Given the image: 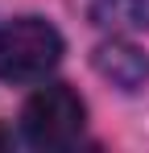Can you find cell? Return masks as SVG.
I'll list each match as a JSON object with an SVG mask.
<instances>
[{
  "instance_id": "cell-1",
  "label": "cell",
  "mask_w": 149,
  "mask_h": 153,
  "mask_svg": "<svg viewBox=\"0 0 149 153\" xmlns=\"http://www.w3.org/2000/svg\"><path fill=\"white\" fill-rule=\"evenodd\" d=\"M62 62V33L46 17H17L0 25V79L42 83Z\"/></svg>"
},
{
  "instance_id": "cell-2",
  "label": "cell",
  "mask_w": 149,
  "mask_h": 153,
  "mask_svg": "<svg viewBox=\"0 0 149 153\" xmlns=\"http://www.w3.org/2000/svg\"><path fill=\"white\" fill-rule=\"evenodd\" d=\"M87 128V103L66 83L37 87L21 108V132L37 149H71Z\"/></svg>"
},
{
  "instance_id": "cell-3",
  "label": "cell",
  "mask_w": 149,
  "mask_h": 153,
  "mask_svg": "<svg viewBox=\"0 0 149 153\" xmlns=\"http://www.w3.org/2000/svg\"><path fill=\"white\" fill-rule=\"evenodd\" d=\"M91 62H95L99 75L108 79V83H116L120 91H137V87H145V79H149V54L137 50L133 42L116 37V33L95 46Z\"/></svg>"
},
{
  "instance_id": "cell-4",
  "label": "cell",
  "mask_w": 149,
  "mask_h": 153,
  "mask_svg": "<svg viewBox=\"0 0 149 153\" xmlns=\"http://www.w3.org/2000/svg\"><path fill=\"white\" fill-rule=\"evenodd\" d=\"M87 17H91L95 29L116 33V37L145 33L149 29V0H91Z\"/></svg>"
},
{
  "instance_id": "cell-5",
  "label": "cell",
  "mask_w": 149,
  "mask_h": 153,
  "mask_svg": "<svg viewBox=\"0 0 149 153\" xmlns=\"http://www.w3.org/2000/svg\"><path fill=\"white\" fill-rule=\"evenodd\" d=\"M8 145H13V137H8V132L0 128V149H8Z\"/></svg>"
}]
</instances>
